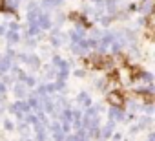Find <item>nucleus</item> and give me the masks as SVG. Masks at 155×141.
<instances>
[{
    "mask_svg": "<svg viewBox=\"0 0 155 141\" xmlns=\"http://www.w3.org/2000/svg\"><path fill=\"white\" fill-rule=\"evenodd\" d=\"M4 35L8 39V44H18L20 42V33L18 31H6Z\"/></svg>",
    "mask_w": 155,
    "mask_h": 141,
    "instance_id": "obj_5",
    "label": "nucleus"
},
{
    "mask_svg": "<svg viewBox=\"0 0 155 141\" xmlns=\"http://www.w3.org/2000/svg\"><path fill=\"white\" fill-rule=\"evenodd\" d=\"M60 115H62V119H64L66 123H69V121L73 119V114H71V110H69L68 106H64V108H62V112H60Z\"/></svg>",
    "mask_w": 155,
    "mask_h": 141,
    "instance_id": "obj_8",
    "label": "nucleus"
},
{
    "mask_svg": "<svg viewBox=\"0 0 155 141\" xmlns=\"http://www.w3.org/2000/svg\"><path fill=\"white\" fill-rule=\"evenodd\" d=\"M53 84H55V92H62L66 88V81L64 79H57V81H53Z\"/></svg>",
    "mask_w": 155,
    "mask_h": 141,
    "instance_id": "obj_10",
    "label": "nucleus"
},
{
    "mask_svg": "<svg viewBox=\"0 0 155 141\" xmlns=\"http://www.w3.org/2000/svg\"><path fill=\"white\" fill-rule=\"evenodd\" d=\"M108 115H110V119H124L122 115H126V114L122 112V108H117V106H110V110H108Z\"/></svg>",
    "mask_w": 155,
    "mask_h": 141,
    "instance_id": "obj_3",
    "label": "nucleus"
},
{
    "mask_svg": "<svg viewBox=\"0 0 155 141\" xmlns=\"http://www.w3.org/2000/svg\"><path fill=\"white\" fill-rule=\"evenodd\" d=\"M106 99H108L110 106L122 108V106L126 105V97H124V94H122V92H119V90H110V92H108V95H106Z\"/></svg>",
    "mask_w": 155,
    "mask_h": 141,
    "instance_id": "obj_1",
    "label": "nucleus"
},
{
    "mask_svg": "<svg viewBox=\"0 0 155 141\" xmlns=\"http://www.w3.org/2000/svg\"><path fill=\"white\" fill-rule=\"evenodd\" d=\"M11 68V59L9 57H0V74H8Z\"/></svg>",
    "mask_w": 155,
    "mask_h": 141,
    "instance_id": "obj_4",
    "label": "nucleus"
},
{
    "mask_svg": "<svg viewBox=\"0 0 155 141\" xmlns=\"http://www.w3.org/2000/svg\"><path fill=\"white\" fill-rule=\"evenodd\" d=\"M75 77H79V79L86 77V70H84V68H77V70H75Z\"/></svg>",
    "mask_w": 155,
    "mask_h": 141,
    "instance_id": "obj_12",
    "label": "nucleus"
},
{
    "mask_svg": "<svg viewBox=\"0 0 155 141\" xmlns=\"http://www.w3.org/2000/svg\"><path fill=\"white\" fill-rule=\"evenodd\" d=\"M26 64H28L29 68H33V70H38V68H40V57H38V55H28Z\"/></svg>",
    "mask_w": 155,
    "mask_h": 141,
    "instance_id": "obj_6",
    "label": "nucleus"
},
{
    "mask_svg": "<svg viewBox=\"0 0 155 141\" xmlns=\"http://www.w3.org/2000/svg\"><path fill=\"white\" fill-rule=\"evenodd\" d=\"M0 9H2V0H0Z\"/></svg>",
    "mask_w": 155,
    "mask_h": 141,
    "instance_id": "obj_14",
    "label": "nucleus"
},
{
    "mask_svg": "<svg viewBox=\"0 0 155 141\" xmlns=\"http://www.w3.org/2000/svg\"><path fill=\"white\" fill-rule=\"evenodd\" d=\"M4 126H6L8 130H11V128H13V123H11L9 119H6V121H4Z\"/></svg>",
    "mask_w": 155,
    "mask_h": 141,
    "instance_id": "obj_13",
    "label": "nucleus"
},
{
    "mask_svg": "<svg viewBox=\"0 0 155 141\" xmlns=\"http://www.w3.org/2000/svg\"><path fill=\"white\" fill-rule=\"evenodd\" d=\"M13 92H15V95H17L18 99H24V95L28 94V92H26V84H24V83H20V81H18V83L15 84Z\"/></svg>",
    "mask_w": 155,
    "mask_h": 141,
    "instance_id": "obj_7",
    "label": "nucleus"
},
{
    "mask_svg": "<svg viewBox=\"0 0 155 141\" xmlns=\"http://www.w3.org/2000/svg\"><path fill=\"white\" fill-rule=\"evenodd\" d=\"M62 62H64V59H62L60 55H53V57H51V66H53V68H58Z\"/></svg>",
    "mask_w": 155,
    "mask_h": 141,
    "instance_id": "obj_11",
    "label": "nucleus"
},
{
    "mask_svg": "<svg viewBox=\"0 0 155 141\" xmlns=\"http://www.w3.org/2000/svg\"><path fill=\"white\" fill-rule=\"evenodd\" d=\"M77 103H79V106H82V108H88V106L93 105V101H91L88 92H81L79 95H77Z\"/></svg>",
    "mask_w": 155,
    "mask_h": 141,
    "instance_id": "obj_2",
    "label": "nucleus"
},
{
    "mask_svg": "<svg viewBox=\"0 0 155 141\" xmlns=\"http://www.w3.org/2000/svg\"><path fill=\"white\" fill-rule=\"evenodd\" d=\"M22 83H24L26 86H29V88H33V86H37V79H35L33 75H26Z\"/></svg>",
    "mask_w": 155,
    "mask_h": 141,
    "instance_id": "obj_9",
    "label": "nucleus"
}]
</instances>
